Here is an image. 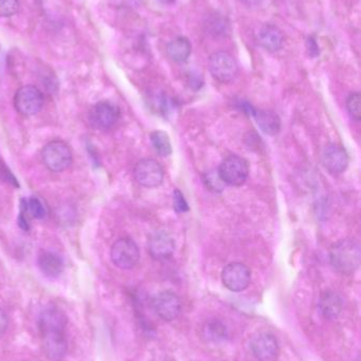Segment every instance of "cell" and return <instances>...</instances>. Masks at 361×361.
Returning <instances> with one entry per match:
<instances>
[{
  "label": "cell",
  "mask_w": 361,
  "mask_h": 361,
  "mask_svg": "<svg viewBox=\"0 0 361 361\" xmlns=\"http://www.w3.org/2000/svg\"><path fill=\"white\" fill-rule=\"evenodd\" d=\"M251 116L256 120L259 128L268 135H276L281 129V120L279 116L271 110L254 109Z\"/></svg>",
  "instance_id": "2e32d148"
},
{
  "label": "cell",
  "mask_w": 361,
  "mask_h": 361,
  "mask_svg": "<svg viewBox=\"0 0 361 361\" xmlns=\"http://www.w3.org/2000/svg\"><path fill=\"white\" fill-rule=\"evenodd\" d=\"M38 267L40 271L48 278H57L63 273V259L59 255L51 252H42L38 256Z\"/></svg>",
  "instance_id": "e0dca14e"
},
{
  "label": "cell",
  "mask_w": 361,
  "mask_h": 361,
  "mask_svg": "<svg viewBox=\"0 0 361 361\" xmlns=\"http://www.w3.org/2000/svg\"><path fill=\"white\" fill-rule=\"evenodd\" d=\"M148 250L155 260H167L174 254L175 241L167 231H155L148 239Z\"/></svg>",
  "instance_id": "5bb4252c"
},
{
  "label": "cell",
  "mask_w": 361,
  "mask_h": 361,
  "mask_svg": "<svg viewBox=\"0 0 361 361\" xmlns=\"http://www.w3.org/2000/svg\"><path fill=\"white\" fill-rule=\"evenodd\" d=\"M112 263L121 269H131L140 260V250L135 241L129 238H121L114 242L110 250Z\"/></svg>",
  "instance_id": "5b68a950"
},
{
  "label": "cell",
  "mask_w": 361,
  "mask_h": 361,
  "mask_svg": "<svg viewBox=\"0 0 361 361\" xmlns=\"http://www.w3.org/2000/svg\"><path fill=\"white\" fill-rule=\"evenodd\" d=\"M167 52L169 56L176 63H184L190 57L192 52V46L188 38L180 37L175 38L169 42L167 47Z\"/></svg>",
  "instance_id": "d6986e66"
},
{
  "label": "cell",
  "mask_w": 361,
  "mask_h": 361,
  "mask_svg": "<svg viewBox=\"0 0 361 361\" xmlns=\"http://www.w3.org/2000/svg\"><path fill=\"white\" fill-rule=\"evenodd\" d=\"M250 350L260 361H273L279 352L277 339L271 333H259L250 341Z\"/></svg>",
  "instance_id": "4fadbf2b"
},
{
  "label": "cell",
  "mask_w": 361,
  "mask_h": 361,
  "mask_svg": "<svg viewBox=\"0 0 361 361\" xmlns=\"http://www.w3.org/2000/svg\"><path fill=\"white\" fill-rule=\"evenodd\" d=\"M18 8V0H0V17L13 16Z\"/></svg>",
  "instance_id": "cb8c5ba5"
},
{
  "label": "cell",
  "mask_w": 361,
  "mask_h": 361,
  "mask_svg": "<svg viewBox=\"0 0 361 361\" xmlns=\"http://www.w3.org/2000/svg\"><path fill=\"white\" fill-rule=\"evenodd\" d=\"M241 1L249 8H259L264 4L265 0H241Z\"/></svg>",
  "instance_id": "f546056e"
},
{
  "label": "cell",
  "mask_w": 361,
  "mask_h": 361,
  "mask_svg": "<svg viewBox=\"0 0 361 361\" xmlns=\"http://www.w3.org/2000/svg\"><path fill=\"white\" fill-rule=\"evenodd\" d=\"M150 142L159 156L169 157L172 154L171 141L165 131L156 130L150 133Z\"/></svg>",
  "instance_id": "44dd1931"
},
{
  "label": "cell",
  "mask_w": 361,
  "mask_h": 361,
  "mask_svg": "<svg viewBox=\"0 0 361 361\" xmlns=\"http://www.w3.org/2000/svg\"><path fill=\"white\" fill-rule=\"evenodd\" d=\"M218 176L224 184L239 187L245 184L249 176V164L239 156L227 157L218 167Z\"/></svg>",
  "instance_id": "277c9868"
},
{
  "label": "cell",
  "mask_w": 361,
  "mask_h": 361,
  "mask_svg": "<svg viewBox=\"0 0 361 361\" xmlns=\"http://www.w3.org/2000/svg\"><path fill=\"white\" fill-rule=\"evenodd\" d=\"M158 1H160L161 4H171L175 2V0H158Z\"/></svg>",
  "instance_id": "1f68e13d"
},
{
  "label": "cell",
  "mask_w": 361,
  "mask_h": 361,
  "mask_svg": "<svg viewBox=\"0 0 361 361\" xmlns=\"http://www.w3.org/2000/svg\"><path fill=\"white\" fill-rule=\"evenodd\" d=\"M8 326V318L4 310L0 309V335L6 332Z\"/></svg>",
  "instance_id": "f1b7e54d"
},
{
  "label": "cell",
  "mask_w": 361,
  "mask_h": 361,
  "mask_svg": "<svg viewBox=\"0 0 361 361\" xmlns=\"http://www.w3.org/2000/svg\"><path fill=\"white\" fill-rule=\"evenodd\" d=\"M23 207L29 212V214L33 218L42 219L46 216V209H45L44 205H42V202L37 197H30L28 201H25Z\"/></svg>",
  "instance_id": "603a6c76"
},
{
  "label": "cell",
  "mask_w": 361,
  "mask_h": 361,
  "mask_svg": "<svg viewBox=\"0 0 361 361\" xmlns=\"http://www.w3.org/2000/svg\"><path fill=\"white\" fill-rule=\"evenodd\" d=\"M360 245L356 240H341L331 247L330 262L339 273L345 275L354 273L360 267Z\"/></svg>",
  "instance_id": "7a4b0ae2"
},
{
  "label": "cell",
  "mask_w": 361,
  "mask_h": 361,
  "mask_svg": "<svg viewBox=\"0 0 361 361\" xmlns=\"http://www.w3.org/2000/svg\"><path fill=\"white\" fill-rule=\"evenodd\" d=\"M349 161L348 152L338 144H329L322 152L324 169L333 176H339L345 173L349 166Z\"/></svg>",
  "instance_id": "7c38bea8"
},
{
  "label": "cell",
  "mask_w": 361,
  "mask_h": 361,
  "mask_svg": "<svg viewBox=\"0 0 361 361\" xmlns=\"http://www.w3.org/2000/svg\"><path fill=\"white\" fill-rule=\"evenodd\" d=\"M42 105H44L42 93L31 85L21 87L15 94V108L23 116H35L42 110Z\"/></svg>",
  "instance_id": "52a82bcc"
},
{
  "label": "cell",
  "mask_w": 361,
  "mask_h": 361,
  "mask_svg": "<svg viewBox=\"0 0 361 361\" xmlns=\"http://www.w3.org/2000/svg\"><path fill=\"white\" fill-rule=\"evenodd\" d=\"M203 336L209 341L220 343L227 338V329L218 320H209L203 328Z\"/></svg>",
  "instance_id": "ffe728a7"
},
{
  "label": "cell",
  "mask_w": 361,
  "mask_h": 361,
  "mask_svg": "<svg viewBox=\"0 0 361 361\" xmlns=\"http://www.w3.org/2000/svg\"><path fill=\"white\" fill-rule=\"evenodd\" d=\"M120 118V109L110 102L95 104L89 114V121L95 128L107 130L112 128Z\"/></svg>",
  "instance_id": "8fae6325"
},
{
  "label": "cell",
  "mask_w": 361,
  "mask_h": 361,
  "mask_svg": "<svg viewBox=\"0 0 361 361\" xmlns=\"http://www.w3.org/2000/svg\"><path fill=\"white\" fill-rule=\"evenodd\" d=\"M210 73L220 82H230L239 72V66L232 55L227 52H218L211 55L208 63Z\"/></svg>",
  "instance_id": "8992f818"
},
{
  "label": "cell",
  "mask_w": 361,
  "mask_h": 361,
  "mask_svg": "<svg viewBox=\"0 0 361 361\" xmlns=\"http://www.w3.org/2000/svg\"><path fill=\"white\" fill-rule=\"evenodd\" d=\"M42 162L49 171L61 173L72 164V152L67 144L61 141H53L47 144L42 149Z\"/></svg>",
  "instance_id": "3957f363"
},
{
  "label": "cell",
  "mask_w": 361,
  "mask_h": 361,
  "mask_svg": "<svg viewBox=\"0 0 361 361\" xmlns=\"http://www.w3.org/2000/svg\"><path fill=\"white\" fill-rule=\"evenodd\" d=\"M152 307L155 313L165 322H172L182 312V301L175 293L165 290L159 293L153 298Z\"/></svg>",
  "instance_id": "30bf717a"
},
{
  "label": "cell",
  "mask_w": 361,
  "mask_h": 361,
  "mask_svg": "<svg viewBox=\"0 0 361 361\" xmlns=\"http://www.w3.org/2000/svg\"><path fill=\"white\" fill-rule=\"evenodd\" d=\"M222 280L224 286L231 292H242L249 286L251 273L243 263L233 262L223 269Z\"/></svg>",
  "instance_id": "9c48e42d"
},
{
  "label": "cell",
  "mask_w": 361,
  "mask_h": 361,
  "mask_svg": "<svg viewBox=\"0 0 361 361\" xmlns=\"http://www.w3.org/2000/svg\"><path fill=\"white\" fill-rule=\"evenodd\" d=\"M18 225L23 231H29V224H28L27 219L23 216V214H19Z\"/></svg>",
  "instance_id": "4dcf8cb0"
},
{
  "label": "cell",
  "mask_w": 361,
  "mask_h": 361,
  "mask_svg": "<svg viewBox=\"0 0 361 361\" xmlns=\"http://www.w3.org/2000/svg\"><path fill=\"white\" fill-rule=\"evenodd\" d=\"M134 177L138 184L146 188H156L162 184L165 171L160 163L153 159H143L136 164Z\"/></svg>",
  "instance_id": "ba28073f"
},
{
  "label": "cell",
  "mask_w": 361,
  "mask_h": 361,
  "mask_svg": "<svg viewBox=\"0 0 361 361\" xmlns=\"http://www.w3.org/2000/svg\"><path fill=\"white\" fill-rule=\"evenodd\" d=\"M347 109L351 118L356 122H360L361 99L360 93L354 92L349 95L347 99Z\"/></svg>",
  "instance_id": "7402d4cb"
},
{
  "label": "cell",
  "mask_w": 361,
  "mask_h": 361,
  "mask_svg": "<svg viewBox=\"0 0 361 361\" xmlns=\"http://www.w3.org/2000/svg\"><path fill=\"white\" fill-rule=\"evenodd\" d=\"M0 180L6 183V184L12 185L14 187H18L19 184L17 182L16 178L13 175L12 171H10L6 163L4 162L0 158Z\"/></svg>",
  "instance_id": "d4e9b609"
},
{
  "label": "cell",
  "mask_w": 361,
  "mask_h": 361,
  "mask_svg": "<svg viewBox=\"0 0 361 361\" xmlns=\"http://www.w3.org/2000/svg\"><path fill=\"white\" fill-rule=\"evenodd\" d=\"M259 44L269 52L279 51L283 46L284 36L273 25H264L256 34Z\"/></svg>",
  "instance_id": "9a60e30c"
},
{
  "label": "cell",
  "mask_w": 361,
  "mask_h": 361,
  "mask_svg": "<svg viewBox=\"0 0 361 361\" xmlns=\"http://www.w3.org/2000/svg\"><path fill=\"white\" fill-rule=\"evenodd\" d=\"M205 182L208 184V188L210 190L222 191L224 188V182L220 179V176L218 175H207L205 178Z\"/></svg>",
  "instance_id": "4316f807"
},
{
  "label": "cell",
  "mask_w": 361,
  "mask_h": 361,
  "mask_svg": "<svg viewBox=\"0 0 361 361\" xmlns=\"http://www.w3.org/2000/svg\"><path fill=\"white\" fill-rule=\"evenodd\" d=\"M343 299L337 293L328 290L320 298V312L328 319H336L343 312Z\"/></svg>",
  "instance_id": "ac0fdd59"
},
{
  "label": "cell",
  "mask_w": 361,
  "mask_h": 361,
  "mask_svg": "<svg viewBox=\"0 0 361 361\" xmlns=\"http://www.w3.org/2000/svg\"><path fill=\"white\" fill-rule=\"evenodd\" d=\"M307 50H309V55L311 56L315 57L319 54V47H318L317 42H316L315 38L309 37L307 39Z\"/></svg>",
  "instance_id": "83f0119b"
},
{
  "label": "cell",
  "mask_w": 361,
  "mask_h": 361,
  "mask_svg": "<svg viewBox=\"0 0 361 361\" xmlns=\"http://www.w3.org/2000/svg\"><path fill=\"white\" fill-rule=\"evenodd\" d=\"M67 317L55 307H49L40 314L38 328L42 333V350L48 360L61 361L68 351L66 337Z\"/></svg>",
  "instance_id": "6da1fadb"
},
{
  "label": "cell",
  "mask_w": 361,
  "mask_h": 361,
  "mask_svg": "<svg viewBox=\"0 0 361 361\" xmlns=\"http://www.w3.org/2000/svg\"><path fill=\"white\" fill-rule=\"evenodd\" d=\"M173 204L174 209L177 212H187L189 210L188 203L179 189L174 190Z\"/></svg>",
  "instance_id": "484cf974"
}]
</instances>
